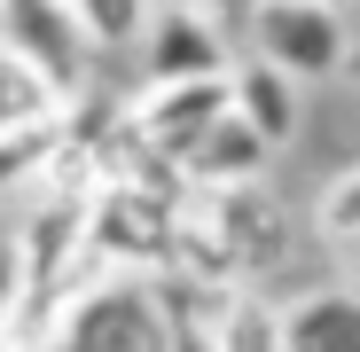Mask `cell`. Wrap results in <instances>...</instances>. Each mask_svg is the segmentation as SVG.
<instances>
[{
  "label": "cell",
  "instance_id": "obj_1",
  "mask_svg": "<svg viewBox=\"0 0 360 352\" xmlns=\"http://www.w3.org/2000/svg\"><path fill=\"white\" fill-rule=\"evenodd\" d=\"M188 188L134 181V172H102L79 188V243L94 274H165L172 251V219Z\"/></svg>",
  "mask_w": 360,
  "mask_h": 352
},
{
  "label": "cell",
  "instance_id": "obj_8",
  "mask_svg": "<svg viewBox=\"0 0 360 352\" xmlns=\"http://www.w3.org/2000/svg\"><path fill=\"white\" fill-rule=\"evenodd\" d=\"M227 110L266 141V149H290L297 141V117H306V86L290 71H274L266 55H235L227 63Z\"/></svg>",
  "mask_w": 360,
  "mask_h": 352
},
{
  "label": "cell",
  "instance_id": "obj_13",
  "mask_svg": "<svg viewBox=\"0 0 360 352\" xmlns=\"http://www.w3.org/2000/svg\"><path fill=\"white\" fill-rule=\"evenodd\" d=\"M71 16L86 24V39L102 55H126L141 39V24H149V0H71Z\"/></svg>",
  "mask_w": 360,
  "mask_h": 352
},
{
  "label": "cell",
  "instance_id": "obj_10",
  "mask_svg": "<svg viewBox=\"0 0 360 352\" xmlns=\"http://www.w3.org/2000/svg\"><path fill=\"white\" fill-rule=\"evenodd\" d=\"M266 141L243 126V117H235V110H219L212 117V126L196 133V149L188 157H180V181H188V188H219V181H251V172H266Z\"/></svg>",
  "mask_w": 360,
  "mask_h": 352
},
{
  "label": "cell",
  "instance_id": "obj_9",
  "mask_svg": "<svg viewBox=\"0 0 360 352\" xmlns=\"http://www.w3.org/2000/svg\"><path fill=\"white\" fill-rule=\"evenodd\" d=\"M282 352H360V282H329L274 306Z\"/></svg>",
  "mask_w": 360,
  "mask_h": 352
},
{
  "label": "cell",
  "instance_id": "obj_5",
  "mask_svg": "<svg viewBox=\"0 0 360 352\" xmlns=\"http://www.w3.org/2000/svg\"><path fill=\"white\" fill-rule=\"evenodd\" d=\"M188 196L212 219L235 282H266L290 259V219H282V204H274V188L259 181V172H251V181H219V188H188Z\"/></svg>",
  "mask_w": 360,
  "mask_h": 352
},
{
  "label": "cell",
  "instance_id": "obj_3",
  "mask_svg": "<svg viewBox=\"0 0 360 352\" xmlns=\"http://www.w3.org/2000/svg\"><path fill=\"white\" fill-rule=\"evenodd\" d=\"M0 47L24 55V63L47 79L55 102H86L102 47L86 39V24L71 16V0H0Z\"/></svg>",
  "mask_w": 360,
  "mask_h": 352
},
{
  "label": "cell",
  "instance_id": "obj_7",
  "mask_svg": "<svg viewBox=\"0 0 360 352\" xmlns=\"http://www.w3.org/2000/svg\"><path fill=\"white\" fill-rule=\"evenodd\" d=\"M141 63L149 79H219L235 55H227V32L196 8V0H149V24H141Z\"/></svg>",
  "mask_w": 360,
  "mask_h": 352
},
{
  "label": "cell",
  "instance_id": "obj_14",
  "mask_svg": "<svg viewBox=\"0 0 360 352\" xmlns=\"http://www.w3.org/2000/svg\"><path fill=\"white\" fill-rule=\"evenodd\" d=\"M321 235H329V243H360V172L329 181V196H321Z\"/></svg>",
  "mask_w": 360,
  "mask_h": 352
},
{
  "label": "cell",
  "instance_id": "obj_4",
  "mask_svg": "<svg viewBox=\"0 0 360 352\" xmlns=\"http://www.w3.org/2000/svg\"><path fill=\"white\" fill-rule=\"evenodd\" d=\"M251 55H266V63L290 71L297 86L337 79L345 55H352L345 8L337 0H251Z\"/></svg>",
  "mask_w": 360,
  "mask_h": 352
},
{
  "label": "cell",
  "instance_id": "obj_2",
  "mask_svg": "<svg viewBox=\"0 0 360 352\" xmlns=\"http://www.w3.org/2000/svg\"><path fill=\"white\" fill-rule=\"evenodd\" d=\"M32 352H165V298L149 274H79Z\"/></svg>",
  "mask_w": 360,
  "mask_h": 352
},
{
  "label": "cell",
  "instance_id": "obj_15",
  "mask_svg": "<svg viewBox=\"0 0 360 352\" xmlns=\"http://www.w3.org/2000/svg\"><path fill=\"white\" fill-rule=\"evenodd\" d=\"M8 306H16V251L0 243V321H8Z\"/></svg>",
  "mask_w": 360,
  "mask_h": 352
},
{
  "label": "cell",
  "instance_id": "obj_11",
  "mask_svg": "<svg viewBox=\"0 0 360 352\" xmlns=\"http://www.w3.org/2000/svg\"><path fill=\"white\" fill-rule=\"evenodd\" d=\"M212 352H282V329H274V306L251 298L243 282L212 298Z\"/></svg>",
  "mask_w": 360,
  "mask_h": 352
},
{
  "label": "cell",
  "instance_id": "obj_12",
  "mask_svg": "<svg viewBox=\"0 0 360 352\" xmlns=\"http://www.w3.org/2000/svg\"><path fill=\"white\" fill-rule=\"evenodd\" d=\"M47 117H63V102L47 94V79L24 63V55L0 47V141L24 133V126H47Z\"/></svg>",
  "mask_w": 360,
  "mask_h": 352
},
{
  "label": "cell",
  "instance_id": "obj_6",
  "mask_svg": "<svg viewBox=\"0 0 360 352\" xmlns=\"http://www.w3.org/2000/svg\"><path fill=\"white\" fill-rule=\"evenodd\" d=\"M219 110H227V71L219 79H149L141 102H126V126L141 133V149H157L165 164H180Z\"/></svg>",
  "mask_w": 360,
  "mask_h": 352
}]
</instances>
